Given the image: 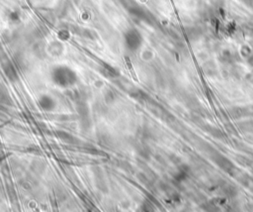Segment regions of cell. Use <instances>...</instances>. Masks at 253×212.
I'll use <instances>...</instances> for the list:
<instances>
[{"label":"cell","mask_w":253,"mask_h":212,"mask_svg":"<svg viewBox=\"0 0 253 212\" xmlns=\"http://www.w3.org/2000/svg\"><path fill=\"white\" fill-rule=\"evenodd\" d=\"M126 64H127V68H128V69H129L131 75L133 76V78L135 80V81H138V76H137V74H135V69H134V68H133V65H131V63L130 58H128V57H126Z\"/></svg>","instance_id":"cell-1"}]
</instances>
